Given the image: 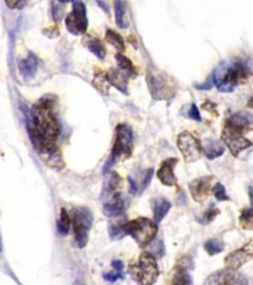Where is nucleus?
<instances>
[{"label":"nucleus","instance_id":"obj_1","mask_svg":"<svg viewBox=\"0 0 253 285\" xmlns=\"http://www.w3.org/2000/svg\"><path fill=\"white\" fill-rule=\"evenodd\" d=\"M56 97H42L31 110L24 108L27 131L34 149L50 167L60 169L64 166L63 157L56 140L60 133V124L53 112Z\"/></svg>","mask_w":253,"mask_h":285},{"label":"nucleus","instance_id":"obj_2","mask_svg":"<svg viewBox=\"0 0 253 285\" xmlns=\"http://www.w3.org/2000/svg\"><path fill=\"white\" fill-rule=\"evenodd\" d=\"M250 73L251 69L246 63L223 61L213 71L212 78L220 92L230 93L235 91L239 84L246 82Z\"/></svg>","mask_w":253,"mask_h":285},{"label":"nucleus","instance_id":"obj_3","mask_svg":"<svg viewBox=\"0 0 253 285\" xmlns=\"http://www.w3.org/2000/svg\"><path fill=\"white\" fill-rule=\"evenodd\" d=\"M128 271L133 280L140 285H153L159 276L155 258L148 252L142 253L137 262L130 263Z\"/></svg>","mask_w":253,"mask_h":285},{"label":"nucleus","instance_id":"obj_4","mask_svg":"<svg viewBox=\"0 0 253 285\" xmlns=\"http://www.w3.org/2000/svg\"><path fill=\"white\" fill-rule=\"evenodd\" d=\"M134 149V136L132 128L127 124H119L115 130V142L113 144L110 159L104 167V172L108 171L111 165L120 160L128 159L132 156Z\"/></svg>","mask_w":253,"mask_h":285},{"label":"nucleus","instance_id":"obj_5","mask_svg":"<svg viewBox=\"0 0 253 285\" xmlns=\"http://www.w3.org/2000/svg\"><path fill=\"white\" fill-rule=\"evenodd\" d=\"M70 219L73 227L74 246L83 249L89 239V233L92 226V212L87 207H74L70 211Z\"/></svg>","mask_w":253,"mask_h":285},{"label":"nucleus","instance_id":"obj_6","mask_svg":"<svg viewBox=\"0 0 253 285\" xmlns=\"http://www.w3.org/2000/svg\"><path fill=\"white\" fill-rule=\"evenodd\" d=\"M157 230V224L154 221L143 217L129 221L124 225L126 235H130L141 248H145L153 242Z\"/></svg>","mask_w":253,"mask_h":285},{"label":"nucleus","instance_id":"obj_7","mask_svg":"<svg viewBox=\"0 0 253 285\" xmlns=\"http://www.w3.org/2000/svg\"><path fill=\"white\" fill-rule=\"evenodd\" d=\"M147 82L150 92L155 100H168L175 94L173 78L161 71L149 70Z\"/></svg>","mask_w":253,"mask_h":285},{"label":"nucleus","instance_id":"obj_8","mask_svg":"<svg viewBox=\"0 0 253 285\" xmlns=\"http://www.w3.org/2000/svg\"><path fill=\"white\" fill-rule=\"evenodd\" d=\"M65 27L67 31L74 36H80L86 33L88 19L86 6L82 1L72 2V9L65 18Z\"/></svg>","mask_w":253,"mask_h":285},{"label":"nucleus","instance_id":"obj_9","mask_svg":"<svg viewBox=\"0 0 253 285\" xmlns=\"http://www.w3.org/2000/svg\"><path fill=\"white\" fill-rule=\"evenodd\" d=\"M177 145L185 162H194L201 157L202 144L191 133L187 131L180 133L177 137Z\"/></svg>","mask_w":253,"mask_h":285},{"label":"nucleus","instance_id":"obj_10","mask_svg":"<svg viewBox=\"0 0 253 285\" xmlns=\"http://www.w3.org/2000/svg\"><path fill=\"white\" fill-rule=\"evenodd\" d=\"M204 285H248V281L237 271L221 270L212 274Z\"/></svg>","mask_w":253,"mask_h":285},{"label":"nucleus","instance_id":"obj_11","mask_svg":"<svg viewBox=\"0 0 253 285\" xmlns=\"http://www.w3.org/2000/svg\"><path fill=\"white\" fill-rule=\"evenodd\" d=\"M222 140L230 148L233 155L238 156L239 153L253 145V142L248 140L243 134L225 126L222 132Z\"/></svg>","mask_w":253,"mask_h":285},{"label":"nucleus","instance_id":"obj_12","mask_svg":"<svg viewBox=\"0 0 253 285\" xmlns=\"http://www.w3.org/2000/svg\"><path fill=\"white\" fill-rule=\"evenodd\" d=\"M252 259H253V241H250L243 248L228 255L225 259V265L228 270L238 271Z\"/></svg>","mask_w":253,"mask_h":285},{"label":"nucleus","instance_id":"obj_13","mask_svg":"<svg viewBox=\"0 0 253 285\" xmlns=\"http://www.w3.org/2000/svg\"><path fill=\"white\" fill-rule=\"evenodd\" d=\"M214 177L211 175L203 176L194 179L189 184V190L192 198L196 202H203L210 194L211 184Z\"/></svg>","mask_w":253,"mask_h":285},{"label":"nucleus","instance_id":"obj_14","mask_svg":"<svg viewBox=\"0 0 253 285\" xmlns=\"http://www.w3.org/2000/svg\"><path fill=\"white\" fill-rule=\"evenodd\" d=\"M229 128L244 134L253 130V115L247 111H241L232 115L226 123Z\"/></svg>","mask_w":253,"mask_h":285},{"label":"nucleus","instance_id":"obj_15","mask_svg":"<svg viewBox=\"0 0 253 285\" xmlns=\"http://www.w3.org/2000/svg\"><path fill=\"white\" fill-rule=\"evenodd\" d=\"M178 162V158L169 157L163 160L157 171V177L163 185L173 186L177 183V178L174 174V167Z\"/></svg>","mask_w":253,"mask_h":285},{"label":"nucleus","instance_id":"obj_16","mask_svg":"<svg viewBox=\"0 0 253 285\" xmlns=\"http://www.w3.org/2000/svg\"><path fill=\"white\" fill-rule=\"evenodd\" d=\"M125 210V200L121 193H115L104 204L103 213L108 217H118L123 214Z\"/></svg>","mask_w":253,"mask_h":285},{"label":"nucleus","instance_id":"obj_17","mask_svg":"<svg viewBox=\"0 0 253 285\" xmlns=\"http://www.w3.org/2000/svg\"><path fill=\"white\" fill-rule=\"evenodd\" d=\"M108 80L111 85L115 86L119 91L124 94H128V83L130 76L122 71L120 69H111L106 72Z\"/></svg>","mask_w":253,"mask_h":285},{"label":"nucleus","instance_id":"obj_18","mask_svg":"<svg viewBox=\"0 0 253 285\" xmlns=\"http://www.w3.org/2000/svg\"><path fill=\"white\" fill-rule=\"evenodd\" d=\"M187 268L186 258H183L174 268L170 285H192V278L188 274Z\"/></svg>","mask_w":253,"mask_h":285},{"label":"nucleus","instance_id":"obj_19","mask_svg":"<svg viewBox=\"0 0 253 285\" xmlns=\"http://www.w3.org/2000/svg\"><path fill=\"white\" fill-rule=\"evenodd\" d=\"M18 69L20 71V73L25 79L33 78L38 69L37 57L34 54L29 53V56L27 58L19 61Z\"/></svg>","mask_w":253,"mask_h":285},{"label":"nucleus","instance_id":"obj_20","mask_svg":"<svg viewBox=\"0 0 253 285\" xmlns=\"http://www.w3.org/2000/svg\"><path fill=\"white\" fill-rule=\"evenodd\" d=\"M152 208L153 211V219L157 224L162 221L171 208V203L163 197H155L152 200Z\"/></svg>","mask_w":253,"mask_h":285},{"label":"nucleus","instance_id":"obj_21","mask_svg":"<svg viewBox=\"0 0 253 285\" xmlns=\"http://www.w3.org/2000/svg\"><path fill=\"white\" fill-rule=\"evenodd\" d=\"M202 148L206 157L210 160L221 156L225 152V145L220 141L213 138L205 139Z\"/></svg>","mask_w":253,"mask_h":285},{"label":"nucleus","instance_id":"obj_22","mask_svg":"<svg viewBox=\"0 0 253 285\" xmlns=\"http://www.w3.org/2000/svg\"><path fill=\"white\" fill-rule=\"evenodd\" d=\"M82 44L94 55L96 56V58H98L99 60H104L105 57H106V49H105V46L103 45V43L93 37V36H85L83 41H82Z\"/></svg>","mask_w":253,"mask_h":285},{"label":"nucleus","instance_id":"obj_23","mask_svg":"<svg viewBox=\"0 0 253 285\" xmlns=\"http://www.w3.org/2000/svg\"><path fill=\"white\" fill-rule=\"evenodd\" d=\"M124 180L117 172H111L108 175L107 181L105 183V187L103 189V194L110 195L118 193V190H120L123 187Z\"/></svg>","mask_w":253,"mask_h":285},{"label":"nucleus","instance_id":"obj_24","mask_svg":"<svg viewBox=\"0 0 253 285\" xmlns=\"http://www.w3.org/2000/svg\"><path fill=\"white\" fill-rule=\"evenodd\" d=\"M92 84L100 93H102L105 96L108 95L111 84H110L108 77H107V74L105 72L96 71L94 73Z\"/></svg>","mask_w":253,"mask_h":285},{"label":"nucleus","instance_id":"obj_25","mask_svg":"<svg viewBox=\"0 0 253 285\" xmlns=\"http://www.w3.org/2000/svg\"><path fill=\"white\" fill-rule=\"evenodd\" d=\"M115 59L117 61L118 64V69H120L122 71H124L125 73H127L130 77L136 75L137 71L136 69L132 63V61L130 59H128L126 56L118 53L115 56Z\"/></svg>","mask_w":253,"mask_h":285},{"label":"nucleus","instance_id":"obj_26","mask_svg":"<svg viewBox=\"0 0 253 285\" xmlns=\"http://www.w3.org/2000/svg\"><path fill=\"white\" fill-rule=\"evenodd\" d=\"M105 40L111 44L113 47H115L119 52H124L125 51V43L122 38V36L114 31V30H107L106 35H105Z\"/></svg>","mask_w":253,"mask_h":285},{"label":"nucleus","instance_id":"obj_27","mask_svg":"<svg viewBox=\"0 0 253 285\" xmlns=\"http://www.w3.org/2000/svg\"><path fill=\"white\" fill-rule=\"evenodd\" d=\"M71 225V219L70 215L67 213V211L64 208H61L60 210V216L57 221V231L60 235L65 236L69 232V228Z\"/></svg>","mask_w":253,"mask_h":285},{"label":"nucleus","instance_id":"obj_28","mask_svg":"<svg viewBox=\"0 0 253 285\" xmlns=\"http://www.w3.org/2000/svg\"><path fill=\"white\" fill-rule=\"evenodd\" d=\"M115 19L117 26L121 29L127 28V22L125 21V14H126V8L125 3L122 1H115Z\"/></svg>","mask_w":253,"mask_h":285},{"label":"nucleus","instance_id":"obj_29","mask_svg":"<svg viewBox=\"0 0 253 285\" xmlns=\"http://www.w3.org/2000/svg\"><path fill=\"white\" fill-rule=\"evenodd\" d=\"M240 226L247 231H253V206L243 211L240 217Z\"/></svg>","mask_w":253,"mask_h":285},{"label":"nucleus","instance_id":"obj_30","mask_svg":"<svg viewBox=\"0 0 253 285\" xmlns=\"http://www.w3.org/2000/svg\"><path fill=\"white\" fill-rule=\"evenodd\" d=\"M224 248H225L224 247V243L222 241H220V240H217V239L209 240L204 245L205 251L210 256H214V255H218V254L222 253L224 251Z\"/></svg>","mask_w":253,"mask_h":285},{"label":"nucleus","instance_id":"obj_31","mask_svg":"<svg viewBox=\"0 0 253 285\" xmlns=\"http://www.w3.org/2000/svg\"><path fill=\"white\" fill-rule=\"evenodd\" d=\"M220 214V210L215 206V204L211 205L209 207V209L203 214L202 217H200L198 219L199 223L203 224V225H206V224H209L211 222H213L215 220V218Z\"/></svg>","mask_w":253,"mask_h":285},{"label":"nucleus","instance_id":"obj_32","mask_svg":"<svg viewBox=\"0 0 253 285\" xmlns=\"http://www.w3.org/2000/svg\"><path fill=\"white\" fill-rule=\"evenodd\" d=\"M150 254H152L154 258H162L165 255V247L161 240H155L152 243Z\"/></svg>","mask_w":253,"mask_h":285},{"label":"nucleus","instance_id":"obj_33","mask_svg":"<svg viewBox=\"0 0 253 285\" xmlns=\"http://www.w3.org/2000/svg\"><path fill=\"white\" fill-rule=\"evenodd\" d=\"M213 194L218 201H229L230 200V197L226 193L225 186L220 182L215 184L213 188Z\"/></svg>","mask_w":253,"mask_h":285},{"label":"nucleus","instance_id":"obj_34","mask_svg":"<svg viewBox=\"0 0 253 285\" xmlns=\"http://www.w3.org/2000/svg\"><path fill=\"white\" fill-rule=\"evenodd\" d=\"M152 175H153V168H149L145 171L142 182H141V189H140L141 192H143L150 185L152 178Z\"/></svg>","mask_w":253,"mask_h":285},{"label":"nucleus","instance_id":"obj_35","mask_svg":"<svg viewBox=\"0 0 253 285\" xmlns=\"http://www.w3.org/2000/svg\"><path fill=\"white\" fill-rule=\"evenodd\" d=\"M51 13H52V18L54 20L55 23L60 22L62 15H63V9L62 7H60V5L58 3L52 2V8H51Z\"/></svg>","mask_w":253,"mask_h":285},{"label":"nucleus","instance_id":"obj_36","mask_svg":"<svg viewBox=\"0 0 253 285\" xmlns=\"http://www.w3.org/2000/svg\"><path fill=\"white\" fill-rule=\"evenodd\" d=\"M188 116L189 118H191L192 120L194 121H197V122H201L202 121V117H201V114L198 110V107L196 106L195 103H193L188 111Z\"/></svg>","mask_w":253,"mask_h":285},{"label":"nucleus","instance_id":"obj_37","mask_svg":"<svg viewBox=\"0 0 253 285\" xmlns=\"http://www.w3.org/2000/svg\"><path fill=\"white\" fill-rule=\"evenodd\" d=\"M103 278L106 282L108 283H116L118 280H122L124 279V275L123 274H119V273H107V274H104L103 275Z\"/></svg>","mask_w":253,"mask_h":285},{"label":"nucleus","instance_id":"obj_38","mask_svg":"<svg viewBox=\"0 0 253 285\" xmlns=\"http://www.w3.org/2000/svg\"><path fill=\"white\" fill-rule=\"evenodd\" d=\"M214 85V82H213V78H212V75L210 77H208V79H206L203 83H200V84H194L195 88L196 89H199V90H208V89H211Z\"/></svg>","mask_w":253,"mask_h":285},{"label":"nucleus","instance_id":"obj_39","mask_svg":"<svg viewBox=\"0 0 253 285\" xmlns=\"http://www.w3.org/2000/svg\"><path fill=\"white\" fill-rule=\"evenodd\" d=\"M202 108L203 109H206L208 112H210L211 114H213V115H215L216 117L217 116H219V113L217 112V104H215V103H213V102H211V101H209V100H207L203 105H202Z\"/></svg>","mask_w":253,"mask_h":285},{"label":"nucleus","instance_id":"obj_40","mask_svg":"<svg viewBox=\"0 0 253 285\" xmlns=\"http://www.w3.org/2000/svg\"><path fill=\"white\" fill-rule=\"evenodd\" d=\"M128 180H129V191L131 194H137L139 193V190H140V187L138 185V183L132 178V177H128Z\"/></svg>","mask_w":253,"mask_h":285},{"label":"nucleus","instance_id":"obj_41","mask_svg":"<svg viewBox=\"0 0 253 285\" xmlns=\"http://www.w3.org/2000/svg\"><path fill=\"white\" fill-rule=\"evenodd\" d=\"M5 3L11 9H22L27 4L25 1H6Z\"/></svg>","mask_w":253,"mask_h":285},{"label":"nucleus","instance_id":"obj_42","mask_svg":"<svg viewBox=\"0 0 253 285\" xmlns=\"http://www.w3.org/2000/svg\"><path fill=\"white\" fill-rule=\"evenodd\" d=\"M112 268L117 272V273H119V274H123V269H124V265H123V263L121 262V261H119V260H114L113 262H112Z\"/></svg>","mask_w":253,"mask_h":285},{"label":"nucleus","instance_id":"obj_43","mask_svg":"<svg viewBox=\"0 0 253 285\" xmlns=\"http://www.w3.org/2000/svg\"><path fill=\"white\" fill-rule=\"evenodd\" d=\"M97 4H98L99 6H101L102 9H103L105 12H107L108 14H110V13H109V6H108L105 2H103V1H97Z\"/></svg>","mask_w":253,"mask_h":285},{"label":"nucleus","instance_id":"obj_44","mask_svg":"<svg viewBox=\"0 0 253 285\" xmlns=\"http://www.w3.org/2000/svg\"><path fill=\"white\" fill-rule=\"evenodd\" d=\"M250 196H251V201H252V204L253 205V187L251 186L250 187Z\"/></svg>","mask_w":253,"mask_h":285},{"label":"nucleus","instance_id":"obj_45","mask_svg":"<svg viewBox=\"0 0 253 285\" xmlns=\"http://www.w3.org/2000/svg\"><path fill=\"white\" fill-rule=\"evenodd\" d=\"M248 107L249 108H253V97H252L250 100H249V102H248Z\"/></svg>","mask_w":253,"mask_h":285},{"label":"nucleus","instance_id":"obj_46","mask_svg":"<svg viewBox=\"0 0 253 285\" xmlns=\"http://www.w3.org/2000/svg\"><path fill=\"white\" fill-rule=\"evenodd\" d=\"M73 285H86L82 281H80V280H77V281H75L74 283H73Z\"/></svg>","mask_w":253,"mask_h":285},{"label":"nucleus","instance_id":"obj_47","mask_svg":"<svg viewBox=\"0 0 253 285\" xmlns=\"http://www.w3.org/2000/svg\"><path fill=\"white\" fill-rule=\"evenodd\" d=\"M2 251V241H1V236H0V253Z\"/></svg>","mask_w":253,"mask_h":285}]
</instances>
